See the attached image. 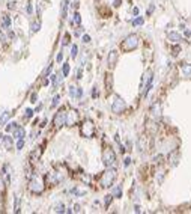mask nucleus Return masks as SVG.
<instances>
[{
	"label": "nucleus",
	"mask_w": 191,
	"mask_h": 214,
	"mask_svg": "<svg viewBox=\"0 0 191 214\" xmlns=\"http://www.w3.org/2000/svg\"><path fill=\"white\" fill-rule=\"evenodd\" d=\"M115 178H116V169L115 167H107V170L101 176V187H106V188L112 187Z\"/></svg>",
	"instance_id": "f257e3e1"
},
{
	"label": "nucleus",
	"mask_w": 191,
	"mask_h": 214,
	"mask_svg": "<svg viewBox=\"0 0 191 214\" xmlns=\"http://www.w3.org/2000/svg\"><path fill=\"white\" fill-rule=\"evenodd\" d=\"M137 47H139V36H137L136 33L128 35V36L122 41V48H124L125 51H133V50H136Z\"/></svg>",
	"instance_id": "f03ea898"
},
{
	"label": "nucleus",
	"mask_w": 191,
	"mask_h": 214,
	"mask_svg": "<svg viewBox=\"0 0 191 214\" xmlns=\"http://www.w3.org/2000/svg\"><path fill=\"white\" fill-rule=\"evenodd\" d=\"M160 119H161V104H160V102H155V104L151 107V110H149V118H148V121H152V125L157 128Z\"/></svg>",
	"instance_id": "7ed1b4c3"
},
{
	"label": "nucleus",
	"mask_w": 191,
	"mask_h": 214,
	"mask_svg": "<svg viewBox=\"0 0 191 214\" xmlns=\"http://www.w3.org/2000/svg\"><path fill=\"white\" fill-rule=\"evenodd\" d=\"M103 163L106 167H115V163H116V154L113 152V149L110 148H106L104 152H103Z\"/></svg>",
	"instance_id": "20e7f679"
},
{
	"label": "nucleus",
	"mask_w": 191,
	"mask_h": 214,
	"mask_svg": "<svg viewBox=\"0 0 191 214\" xmlns=\"http://www.w3.org/2000/svg\"><path fill=\"white\" fill-rule=\"evenodd\" d=\"M80 133H81L83 137H87V139L93 137V134H95V125H93V122L90 119H86L83 122L81 128H80Z\"/></svg>",
	"instance_id": "39448f33"
},
{
	"label": "nucleus",
	"mask_w": 191,
	"mask_h": 214,
	"mask_svg": "<svg viewBox=\"0 0 191 214\" xmlns=\"http://www.w3.org/2000/svg\"><path fill=\"white\" fill-rule=\"evenodd\" d=\"M53 124H54L56 128H60V127L66 125V112H65V109H60V110L56 113Z\"/></svg>",
	"instance_id": "423d86ee"
},
{
	"label": "nucleus",
	"mask_w": 191,
	"mask_h": 214,
	"mask_svg": "<svg viewBox=\"0 0 191 214\" xmlns=\"http://www.w3.org/2000/svg\"><path fill=\"white\" fill-rule=\"evenodd\" d=\"M125 109H127V104H125V101H124L121 96H116V99H115V102H113V105H112V110H113V113L121 115V113H124V112H125Z\"/></svg>",
	"instance_id": "0eeeda50"
},
{
	"label": "nucleus",
	"mask_w": 191,
	"mask_h": 214,
	"mask_svg": "<svg viewBox=\"0 0 191 214\" xmlns=\"http://www.w3.org/2000/svg\"><path fill=\"white\" fill-rule=\"evenodd\" d=\"M29 188L33 191V193H41L42 190H44V185H42V182H41V179L39 178H33L32 181H30V184H29Z\"/></svg>",
	"instance_id": "6e6552de"
},
{
	"label": "nucleus",
	"mask_w": 191,
	"mask_h": 214,
	"mask_svg": "<svg viewBox=\"0 0 191 214\" xmlns=\"http://www.w3.org/2000/svg\"><path fill=\"white\" fill-rule=\"evenodd\" d=\"M151 78H154V72H152V69H146L145 74H143V77H142V81H140V90H142V92H143L145 86L148 84V81H149Z\"/></svg>",
	"instance_id": "1a4fd4ad"
},
{
	"label": "nucleus",
	"mask_w": 191,
	"mask_h": 214,
	"mask_svg": "<svg viewBox=\"0 0 191 214\" xmlns=\"http://www.w3.org/2000/svg\"><path fill=\"white\" fill-rule=\"evenodd\" d=\"M12 136L15 137V139H23L24 136H26V131H24V128H21V127H15L14 130H12Z\"/></svg>",
	"instance_id": "9d476101"
},
{
	"label": "nucleus",
	"mask_w": 191,
	"mask_h": 214,
	"mask_svg": "<svg viewBox=\"0 0 191 214\" xmlns=\"http://www.w3.org/2000/svg\"><path fill=\"white\" fill-rule=\"evenodd\" d=\"M178 160H179V154L176 151L170 152V155H169V164H170V167H175L178 164Z\"/></svg>",
	"instance_id": "9b49d317"
},
{
	"label": "nucleus",
	"mask_w": 191,
	"mask_h": 214,
	"mask_svg": "<svg viewBox=\"0 0 191 214\" xmlns=\"http://www.w3.org/2000/svg\"><path fill=\"white\" fill-rule=\"evenodd\" d=\"M116 60H118V51L116 50H112L110 54H109V66L113 68L116 65Z\"/></svg>",
	"instance_id": "f8f14e48"
},
{
	"label": "nucleus",
	"mask_w": 191,
	"mask_h": 214,
	"mask_svg": "<svg viewBox=\"0 0 191 214\" xmlns=\"http://www.w3.org/2000/svg\"><path fill=\"white\" fill-rule=\"evenodd\" d=\"M2 143H3V146H5L6 149H11L12 145H14V140H12V137H9V136H3V137H2Z\"/></svg>",
	"instance_id": "ddd939ff"
},
{
	"label": "nucleus",
	"mask_w": 191,
	"mask_h": 214,
	"mask_svg": "<svg viewBox=\"0 0 191 214\" xmlns=\"http://www.w3.org/2000/svg\"><path fill=\"white\" fill-rule=\"evenodd\" d=\"M3 173H5V179H6V182L9 184V182H11V166L5 164V166H3Z\"/></svg>",
	"instance_id": "4468645a"
},
{
	"label": "nucleus",
	"mask_w": 191,
	"mask_h": 214,
	"mask_svg": "<svg viewBox=\"0 0 191 214\" xmlns=\"http://www.w3.org/2000/svg\"><path fill=\"white\" fill-rule=\"evenodd\" d=\"M169 39H170L172 42H176V44H178V42L181 41V35H179L178 32H170V33H169Z\"/></svg>",
	"instance_id": "2eb2a0df"
},
{
	"label": "nucleus",
	"mask_w": 191,
	"mask_h": 214,
	"mask_svg": "<svg viewBox=\"0 0 191 214\" xmlns=\"http://www.w3.org/2000/svg\"><path fill=\"white\" fill-rule=\"evenodd\" d=\"M182 72L185 74V77H190V78H191V65L184 63V65H182Z\"/></svg>",
	"instance_id": "dca6fc26"
},
{
	"label": "nucleus",
	"mask_w": 191,
	"mask_h": 214,
	"mask_svg": "<svg viewBox=\"0 0 191 214\" xmlns=\"http://www.w3.org/2000/svg\"><path fill=\"white\" fill-rule=\"evenodd\" d=\"M9 116H11V113H9V112H5L3 115H0V125L6 124V121L9 119Z\"/></svg>",
	"instance_id": "f3484780"
},
{
	"label": "nucleus",
	"mask_w": 191,
	"mask_h": 214,
	"mask_svg": "<svg viewBox=\"0 0 191 214\" xmlns=\"http://www.w3.org/2000/svg\"><path fill=\"white\" fill-rule=\"evenodd\" d=\"M11 26V18L9 17H3V20H2V27L3 29H8Z\"/></svg>",
	"instance_id": "a211bd4d"
},
{
	"label": "nucleus",
	"mask_w": 191,
	"mask_h": 214,
	"mask_svg": "<svg viewBox=\"0 0 191 214\" xmlns=\"http://www.w3.org/2000/svg\"><path fill=\"white\" fill-rule=\"evenodd\" d=\"M51 80H53L54 86H57V84L62 81V74H56V75H51Z\"/></svg>",
	"instance_id": "6ab92c4d"
},
{
	"label": "nucleus",
	"mask_w": 191,
	"mask_h": 214,
	"mask_svg": "<svg viewBox=\"0 0 191 214\" xmlns=\"http://www.w3.org/2000/svg\"><path fill=\"white\" fill-rule=\"evenodd\" d=\"M68 0H65L63 2V8H62V18H66V11H68Z\"/></svg>",
	"instance_id": "aec40b11"
},
{
	"label": "nucleus",
	"mask_w": 191,
	"mask_h": 214,
	"mask_svg": "<svg viewBox=\"0 0 191 214\" xmlns=\"http://www.w3.org/2000/svg\"><path fill=\"white\" fill-rule=\"evenodd\" d=\"M54 211H56V212H65L66 209H65V206H63V203H57V205L54 206Z\"/></svg>",
	"instance_id": "412c9836"
},
{
	"label": "nucleus",
	"mask_w": 191,
	"mask_h": 214,
	"mask_svg": "<svg viewBox=\"0 0 191 214\" xmlns=\"http://www.w3.org/2000/svg\"><path fill=\"white\" fill-rule=\"evenodd\" d=\"M39 155H41V148H36V151H33V154L30 157H32V160H36V158H39Z\"/></svg>",
	"instance_id": "4be33fe9"
},
{
	"label": "nucleus",
	"mask_w": 191,
	"mask_h": 214,
	"mask_svg": "<svg viewBox=\"0 0 191 214\" xmlns=\"http://www.w3.org/2000/svg\"><path fill=\"white\" fill-rule=\"evenodd\" d=\"M113 194H115L116 197H121V196H122V187H121V185H118V187L115 188V191H113Z\"/></svg>",
	"instance_id": "5701e85b"
},
{
	"label": "nucleus",
	"mask_w": 191,
	"mask_h": 214,
	"mask_svg": "<svg viewBox=\"0 0 191 214\" xmlns=\"http://www.w3.org/2000/svg\"><path fill=\"white\" fill-rule=\"evenodd\" d=\"M74 23H75V24H80V23H81V17H80L78 12L74 14Z\"/></svg>",
	"instance_id": "b1692460"
},
{
	"label": "nucleus",
	"mask_w": 191,
	"mask_h": 214,
	"mask_svg": "<svg viewBox=\"0 0 191 214\" xmlns=\"http://www.w3.org/2000/svg\"><path fill=\"white\" fill-rule=\"evenodd\" d=\"M112 81H113L112 74H109V75H107V90H110V89H112Z\"/></svg>",
	"instance_id": "393cba45"
},
{
	"label": "nucleus",
	"mask_w": 191,
	"mask_h": 214,
	"mask_svg": "<svg viewBox=\"0 0 191 214\" xmlns=\"http://www.w3.org/2000/svg\"><path fill=\"white\" fill-rule=\"evenodd\" d=\"M62 74H63L65 77L69 74V65H68V63H65V65H63V71H62Z\"/></svg>",
	"instance_id": "a878e982"
},
{
	"label": "nucleus",
	"mask_w": 191,
	"mask_h": 214,
	"mask_svg": "<svg viewBox=\"0 0 191 214\" xmlns=\"http://www.w3.org/2000/svg\"><path fill=\"white\" fill-rule=\"evenodd\" d=\"M15 127H17V124H15V122H9V124L6 125V131H12Z\"/></svg>",
	"instance_id": "bb28decb"
},
{
	"label": "nucleus",
	"mask_w": 191,
	"mask_h": 214,
	"mask_svg": "<svg viewBox=\"0 0 191 214\" xmlns=\"http://www.w3.org/2000/svg\"><path fill=\"white\" fill-rule=\"evenodd\" d=\"M15 212H20V197L17 196L15 197V209H14Z\"/></svg>",
	"instance_id": "cd10ccee"
},
{
	"label": "nucleus",
	"mask_w": 191,
	"mask_h": 214,
	"mask_svg": "<svg viewBox=\"0 0 191 214\" xmlns=\"http://www.w3.org/2000/svg\"><path fill=\"white\" fill-rule=\"evenodd\" d=\"M133 24H134V26H139V24H143V18H142V17H137V18H136V20L133 21Z\"/></svg>",
	"instance_id": "c85d7f7f"
},
{
	"label": "nucleus",
	"mask_w": 191,
	"mask_h": 214,
	"mask_svg": "<svg viewBox=\"0 0 191 214\" xmlns=\"http://www.w3.org/2000/svg\"><path fill=\"white\" fill-rule=\"evenodd\" d=\"M69 39H71L69 33H65V36H63V41H62V44H63V45H66V44L69 42Z\"/></svg>",
	"instance_id": "c756f323"
},
{
	"label": "nucleus",
	"mask_w": 191,
	"mask_h": 214,
	"mask_svg": "<svg viewBox=\"0 0 191 214\" xmlns=\"http://www.w3.org/2000/svg\"><path fill=\"white\" fill-rule=\"evenodd\" d=\"M69 93H71V96H77V87H75V86H71V87H69Z\"/></svg>",
	"instance_id": "7c9ffc66"
},
{
	"label": "nucleus",
	"mask_w": 191,
	"mask_h": 214,
	"mask_svg": "<svg viewBox=\"0 0 191 214\" xmlns=\"http://www.w3.org/2000/svg\"><path fill=\"white\" fill-rule=\"evenodd\" d=\"M77 51H78L77 45H72V50H71V56H72V57H77Z\"/></svg>",
	"instance_id": "2f4dec72"
},
{
	"label": "nucleus",
	"mask_w": 191,
	"mask_h": 214,
	"mask_svg": "<svg viewBox=\"0 0 191 214\" xmlns=\"http://www.w3.org/2000/svg\"><path fill=\"white\" fill-rule=\"evenodd\" d=\"M59 99H60V96H59V95H56V96L53 98V104H51V107H56V105L59 104Z\"/></svg>",
	"instance_id": "473e14b6"
},
{
	"label": "nucleus",
	"mask_w": 191,
	"mask_h": 214,
	"mask_svg": "<svg viewBox=\"0 0 191 214\" xmlns=\"http://www.w3.org/2000/svg\"><path fill=\"white\" fill-rule=\"evenodd\" d=\"M24 146V140L23 139H18V142H17V149H21Z\"/></svg>",
	"instance_id": "72a5a7b5"
},
{
	"label": "nucleus",
	"mask_w": 191,
	"mask_h": 214,
	"mask_svg": "<svg viewBox=\"0 0 191 214\" xmlns=\"http://www.w3.org/2000/svg\"><path fill=\"white\" fill-rule=\"evenodd\" d=\"M163 160H164V157H163V155H157V157H155V163H157V164H161V163H163Z\"/></svg>",
	"instance_id": "f704fd0d"
},
{
	"label": "nucleus",
	"mask_w": 191,
	"mask_h": 214,
	"mask_svg": "<svg viewBox=\"0 0 191 214\" xmlns=\"http://www.w3.org/2000/svg\"><path fill=\"white\" fill-rule=\"evenodd\" d=\"M39 30V23H33L32 24V32H38Z\"/></svg>",
	"instance_id": "c9c22d12"
},
{
	"label": "nucleus",
	"mask_w": 191,
	"mask_h": 214,
	"mask_svg": "<svg viewBox=\"0 0 191 214\" xmlns=\"http://www.w3.org/2000/svg\"><path fill=\"white\" fill-rule=\"evenodd\" d=\"M179 51H181V47H179V45H175V47H173V54L176 56V54H179Z\"/></svg>",
	"instance_id": "e433bc0d"
},
{
	"label": "nucleus",
	"mask_w": 191,
	"mask_h": 214,
	"mask_svg": "<svg viewBox=\"0 0 191 214\" xmlns=\"http://www.w3.org/2000/svg\"><path fill=\"white\" fill-rule=\"evenodd\" d=\"M83 42H86V44L90 42V36L89 35H83Z\"/></svg>",
	"instance_id": "4c0bfd02"
},
{
	"label": "nucleus",
	"mask_w": 191,
	"mask_h": 214,
	"mask_svg": "<svg viewBox=\"0 0 191 214\" xmlns=\"http://www.w3.org/2000/svg\"><path fill=\"white\" fill-rule=\"evenodd\" d=\"M32 115H33V110H32V109H27V110H26V118H30Z\"/></svg>",
	"instance_id": "58836bf2"
},
{
	"label": "nucleus",
	"mask_w": 191,
	"mask_h": 214,
	"mask_svg": "<svg viewBox=\"0 0 191 214\" xmlns=\"http://www.w3.org/2000/svg\"><path fill=\"white\" fill-rule=\"evenodd\" d=\"M112 199H113L112 196H106V206H109V205H110V202H112Z\"/></svg>",
	"instance_id": "ea45409f"
},
{
	"label": "nucleus",
	"mask_w": 191,
	"mask_h": 214,
	"mask_svg": "<svg viewBox=\"0 0 191 214\" xmlns=\"http://www.w3.org/2000/svg\"><path fill=\"white\" fill-rule=\"evenodd\" d=\"M83 95V90H81V87H77V98H80Z\"/></svg>",
	"instance_id": "a19ab883"
},
{
	"label": "nucleus",
	"mask_w": 191,
	"mask_h": 214,
	"mask_svg": "<svg viewBox=\"0 0 191 214\" xmlns=\"http://www.w3.org/2000/svg\"><path fill=\"white\" fill-rule=\"evenodd\" d=\"M130 163H131V158H130V157H127V158H125V161H124V164H125V166H128Z\"/></svg>",
	"instance_id": "79ce46f5"
},
{
	"label": "nucleus",
	"mask_w": 191,
	"mask_h": 214,
	"mask_svg": "<svg viewBox=\"0 0 191 214\" xmlns=\"http://www.w3.org/2000/svg\"><path fill=\"white\" fill-rule=\"evenodd\" d=\"M121 3H122V0H115V3H113V5L118 8V6H121Z\"/></svg>",
	"instance_id": "37998d69"
},
{
	"label": "nucleus",
	"mask_w": 191,
	"mask_h": 214,
	"mask_svg": "<svg viewBox=\"0 0 191 214\" xmlns=\"http://www.w3.org/2000/svg\"><path fill=\"white\" fill-rule=\"evenodd\" d=\"M62 59H63V54L59 53V54H57V62H62Z\"/></svg>",
	"instance_id": "c03bdc74"
},
{
	"label": "nucleus",
	"mask_w": 191,
	"mask_h": 214,
	"mask_svg": "<svg viewBox=\"0 0 191 214\" xmlns=\"http://www.w3.org/2000/svg\"><path fill=\"white\" fill-rule=\"evenodd\" d=\"M51 68H53V65H50V66L47 68V71H45V75H48V74H50V71H51Z\"/></svg>",
	"instance_id": "a18cd8bd"
},
{
	"label": "nucleus",
	"mask_w": 191,
	"mask_h": 214,
	"mask_svg": "<svg viewBox=\"0 0 191 214\" xmlns=\"http://www.w3.org/2000/svg\"><path fill=\"white\" fill-rule=\"evenodd\" d=\"M74 211H75V212H80V205H75V206H74Z\"/></svg>",
	"instance_id": "49530a36"
},
{
	"label": "nucleus",
	"mask_w": 191,
	"mask_h": 214,
	"mask_svg": "<svg viewBox=\"0 0 191 214\" xmlns=\"http://www.w3.org/2000/svg\"><path fill=\"white\" fill-rule=\"evenodd\" d=\"M133 14L137 15V14H139V8H134V9H133Z\"/></svg>",
	"instance_id": "de8ad7c7"
},
{
	"label": "nucleus",
	"mask_w": 191,
	"mask_h": 214,
	"mask_svg": "<svg viewBox=\"0 0 191 214\" xmlns=\"http://www.w3.org/2000/svg\"><path fill=\"white\" fill-rule=\"evenodd\" d=\"M0 39H2V41H5V39H6V36H5L2 32H0Z\"/></svg>",
	"instance_id": "09e8293b"
},
{
	"label": "nucleus",
	"mask_w": 191,
	"mask_h": 214,
	"mask_svg": "<svg viewBox=\"0 0 191 214\" xmlns=\"http://www.w3.org/2000/svg\"><path fill=\"white\" fill-rule=\"evenodd\" d=\"M35 99H36V93H33V95H32V102H35Z\"/></svg>",
	"instance_id": "8fccbe9b"
}]
</instances>
